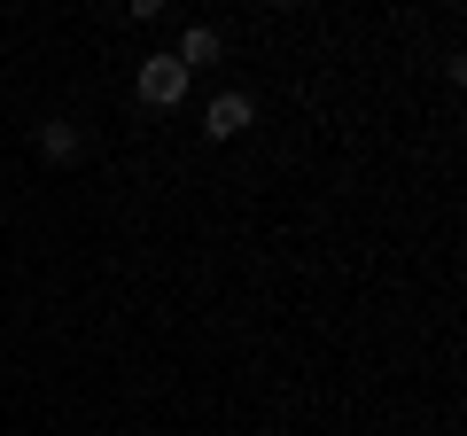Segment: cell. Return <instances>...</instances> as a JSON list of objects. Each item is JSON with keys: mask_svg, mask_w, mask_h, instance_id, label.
Wrapping results in <instances>:
<instances>
[{"mask_svg": "<svg viewBox=\"0 0 467 436\" xmlns=\"http://www.w3.org/2000/svg\"><path fill=\"white\" fill-rule=\"evenodd\" d=\"M257 125V101L242 94V86H234V94H211V109H202V133L211 140H242Z\"/></svg>", "mask_w": 467, "mask_h": 436, "instance_id": "7a4b0ae2", "label": "cell"}, {"mask_svg": "<svg viewBox=\"0 0 467 436\" xmlns=\"http://www.w3.org/2000/svg\"><path fill=\"white\" fill-rule=\"evenodd\" d=\"M32 149H39V164H78L86 133H78L70 118H39V125H32Z\"/></svg>", "mask_w": 467, "mask_h": 436, "instance_id": "3957f363", "label": "cell"}, {"mask_svg": "<svg viewBox=\"0 0 467 436\" xmlns=\"http://www.w3.org/2000/svg\"><path fill=\"white\" fill-rule=\"evenodd\" d=\"M133 94L149 101V109H180L187 101V70L171 63V55H149V63L133 70Z\"/></svg>", "mask_w": 467, "mask_h": 436, "instance_id": "6da1fadb", "label": "cell"}, {"mask_svg": "<svg viewBox=\"0 0 467 436\" xmlns=\"http://www.w3.org/2000/svg\"><path fill=\"white\" fill-rule=\"evenodd\" d=\"M218 55H226L218 24H187V32H180V47H171V63H180L187 78H195V70H202V63H218Z\"/></svg>", "mask_w": 467, "mask_h": 436, "instance_id": "277c9868", "label": "cell"}]
</instances>
